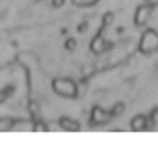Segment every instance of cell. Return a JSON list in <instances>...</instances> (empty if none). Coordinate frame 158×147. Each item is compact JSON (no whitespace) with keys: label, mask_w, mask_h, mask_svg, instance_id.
Listing matches in <instances>:
<instances>
[{"label":"cell","mask_w":158,"mask_h":147,"mask_svg":"<svg viewBox=\"0 0 158 147\" xmlns=\"http://www.w3.org/2000/svg\"><path fill=\"white\" fill-rule=\"evenodd\" d=\"M51 87L54 89V92L61 97H66V99H73V97L77 95V85L73 79L67 77H56L52 80Z\"/></svg>","instance_id":"6da1fadb"},{"label":"cell","mask_w":158,"mask_h":147,"mask_svg":"<svg viewBox=\"0 0 158 147\" xmlns=\"http://www.w3.org/2000/svg\"><path fill=\"white\" fill-rule=\"evenodd\" d=\"M140 50L143 52V54H153V52L158 50V32L156 30L150 29L141 35Z\"/></svg>","instance_id":"7a4b0ae2"},{"label":"cell","mask_w":158,"mask_h":147,"mask_svg":"<svg viewBox=\"0 0 158 147\" xmlns=\"http://www.w3.org/2000/svg\"><path fill=\"white\" fill-rule=\"evenodd\" d=\"M152 5H141V7H138L136 9V12H135V17H133V20H135V25H138V27H141V25H145L146 22L150 20V17H152Z\"/></svg>","instance_id":"3957f363"},{"label":"cell","mask_w":158,"mask_h":147,"mask_svg":"<svg viewBox=\"0 0 158 147\" xmlns=\"http://www.w3.org/2000/svg\"><path fill=\"white\" fill-rule=\"evenodd\" d=\"M111 112H106L104 109H101V107H96L93 109V112H91V120H93V124H96V126H103V124H108L111 120Z\"/></svg>","instance_id":"277c9868"},{"label":"cell","mask_w":158,"mask_h":147,"mask_svg":"<svg viewBox=\"0 0 158 147\" xmlns=\"http://www.w3.org/2000/svg\"><path fill=\"white\" fill-rule=\"evenodd\" d=\"M59 127L62 130H67V132H76V130L81 129V124L73 117H62L59 120Z\"/></svg>","instance_id":"5b68a950"},{"label":"cell","mask_w":158,"mask_h":147,"mask_svg":"<svg viewBox=\"0 0 158 147\" xmlns=\"http://www.w3.org/2000/svg\"><path fill=\"white\" fill-rule=\"evenodd\" d=\"M91 50L94 52V54H98V55L104 54V52L108 50V44H106V40H104L101 35H96L94 39H93V42H91Z\"/></svg>","instance_id":"8992f818"},{"label":"cell","mask_w":158,"mask_h":147,"mask_svg":"<svg viewBox=\"0 0 158 147\" xmlns=\"http://www.w3.org/2000/svg\"><path fill=\"white\" fill-rule=\"evenodd\" d=\"M131 129L133 130H145L146 129V117L145 115H136L131 120Z\"/></svg>","instance_id":"52a82bcc"},{"label":"cell","mask_w":158,"mask_h":147,"mask_svg":"<svg viewBox=\"0 0 158 147\" xmlns=\"http://www.w3.org/2000/svg\"><path fill=\"white\" fill-rule=\"evenodd\" d=\"M12 127H14V119H10V117H0V132L12 130Z\"/></svg>","instance_id":"ba28073f"},{"label":"cell","mask_w":158,"mask_h":147,"mask_svg":"<svg viewBox=\"0 0 158 147\" xmlns=\"http://www.w3.org/2000/svg\"><path fill=\"white\" fill-rule=\"evenodd\" d=\"M14 94V89H10V87H7V89H2L0 90V105L2 104H5L7 100H9V97Z\"/></svg>","instance_id":"9c48e42d"},{"label":"cell","mask_w":158,"mask_h":147,"mask_svg":"<svg viewBox=\"0 0 158 147\" xmlns=\"http://www.w3.org/2000/svg\"><path fill=\"white\" fill-rule=\"evenodd\" d=\"M20 62H24V65H34V64H37V60L32 54H22L20 55Z\"/></svg>","instance_id":"30bf717a"},{"label":"cell","mask_w":158,"mask_h":147,"mask_svg":"<svg viewBox=\"0 0 158 147\" xmlns=\"http://www.w3.org/2000/svg\"><path fill=\"white\" fill-rule=\"evenodd\" d=\"M123 112H125V104L118 102V104H114V109L111 110V115H113V117H119Z\"/></svg>","instance_id":"8fae6325"},{"label":"cell","mask_w":158,"mask_h":147,"mask_svg":"<svg viewBox=\"0 0 158 147\" xmlns=\"http://www.w3.org/2000/svg\"><path fill=\"white\" fill-rule=\"evenodd\" d=\"M96 2L98 0H74V5H77V7H91V5H94Z\"/></svg>","instance_id":"7c38bea8"},{"label":"cell","mask_w":158,"mask_h":147,"mask_svg":"<svg viewBox=\"0 0 158 147\" xmlns=\"http://www.w3.org/2000/svg\"><path fill=\"white\" fill-rule=\"evenodd\" d=\"M76 45H77L76 40H74V39H69V40H66L64 47H66V50H76Z\"/></svg>","instance_id":"4fadbf2b"},{"label":"cell","mask_w":158,"mask_h":147,"mask_svg":"<svg viewBox=\"0 0 158 147\" xmlns=\"http://www.w3.org/2000/svg\"><path fill=\"white\" fill-rule=\"evenodd\" d=\"M114 20V15L113 14H108V15H104V18H103V24H104V27L106 25H111V22Z\"/></svg>","instance_id":"5bb4252c"},{"label":"cell","mask_w":158,"mask_h":147,"mask_svg":"<svg viewBox=\"0 0 158 147\" xmlns=\"http://www.w3.org/2000/svg\"><path fill=\"white\" fill-rule=\"evenodd\" d=\"M64 2H66V0H51V3H52L54 9H61V7L64 5Z\"/></svg>","instance_id":"9a60e30c"},{"label":"cell","mask_w":158,"mask_h":147,"mask_svg":"<svg viewBox=\"0 0 158 147\" xmlns=\"http://www.w3.org/2000/svg\"><path fill=\"white\" fill-rule=\"evenodd\" d=\"M146 3H148V5H155V3L158 2V0H145Z\"/></svg>","instance_id":"2e32d148"}]
</instances>
